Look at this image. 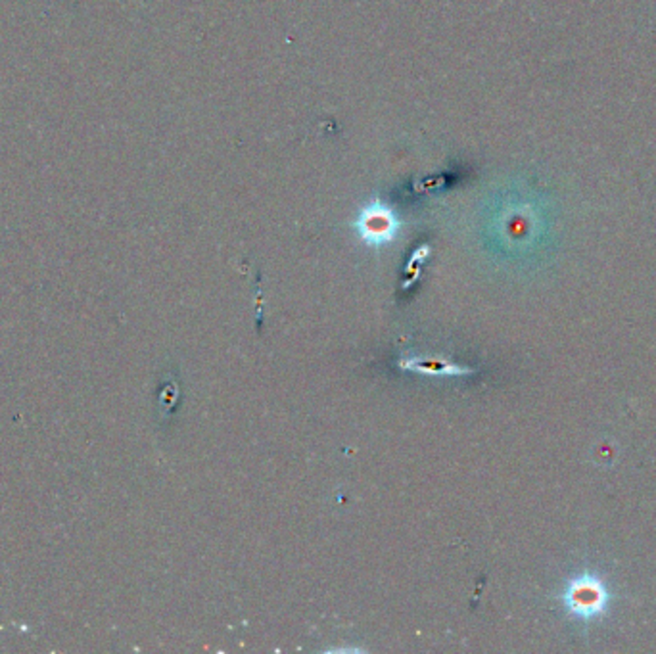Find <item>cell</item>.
<instances>
[{
  "label": "cell",
  "mask_w": 656,
  "mask_h": 654,
  "mask_svg": "<svg viewBox=\"0 0 656 654\" xmlns=\"http://www.w3.org/2000/svg\"><path fill=\"white\" fill-rule=\"evenodd\" d=\"M607 590H604L602 583L597 578L592 576H582L572 580L566 595H564V602L572 614H576L578 618H593L599 612L604 610L607 607Z\"/></svg>",
  "instance_id": "obj_1"
},
{
  "label": "cell",
  "mask_w": 656,
  "mask_h": 654,
  "mask_svg": "<svg viewBox=\"0 0 656 654\" xmlns=\"http://www.w3.org/2000/svg\"><path fill=\"white\" fill-rule=\"evenodd\" d=\"M361 234L368 242H388L396 232V221L390 211L386 210H373L367 211L361 220Z\"/></svg>",
  "instance_id": "obj_2"
}]
</instances>
